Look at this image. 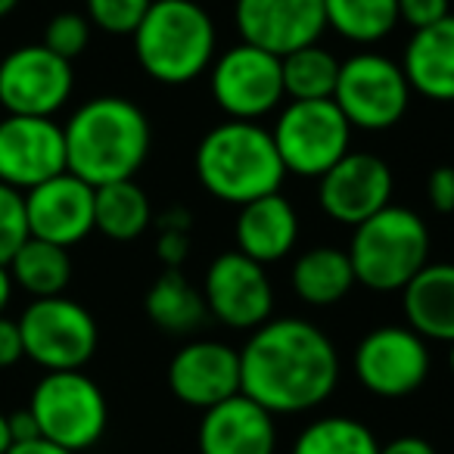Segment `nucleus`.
I'll use <instances>...</instances> for the list:
<instances>
[{
  "label": "nucleus",
  "mask_w": 454,
  "mask_h": 454,
  "mask_svg": "<svg viewBox=\"0 0 454 454\" xmlns=\"http://www.w3.org/2000/svg\"><path fill=\"white\" fill-rule=\"evenodd\" d=\"M168 389L177 402L200 411L240 395V352L218 340L187 342L168 364Z\"/></svg>",
  "instance_id": "17"
},
{
  "label": "nucleus",
  "mask_w": 454,
  "mask_h": 454,
  "mask_svg": "<svg viewBox=\"0 0 454 454\" xmlns=\"http://www.w3.org/2000/svg\"><path fill=\"white\" fill-rule=\"evenodd\" d=\"M16 4H20V0H0V20H4V16H10L16 10Z\"/></svg>",
  "instance_id": "42"
},
{
  "label": "nucleus",
  "mask_w": 454,
  "mask_h": 454,
  "mask_svg": "<svg viewBox=\"0 0 454 454\" xmlns=\"http://www.w3.org/2000/svg\"><path fill=\"white\" fill-rule=\"evenodd\" d=\"M22 358H26V348H22L20 321H10V317L0 315V371L20 364Z\"/></svg>",
  "instance_id": "36"
},
{
  "label": "nucleus",
  "mask_w": 454,
  "mask_h": 454,
  "mask_svg": "<svg viewBox=\"0 0 454 454\" xmlns=\"http://www.w3.org/2000/svg\"><path fill=\"white\" fill-rule=\"evenodd\" d=\"M237 253L249 255L259 265H271L293 253L299 240V215L280 193L262 196L240 206L237 215Z\"/></svg>",
  "instance_id": "20"
},
{
  "label": "nucleus",
  "mask_w": 454,
  "mask_h": 454,
  "mask_svg": "<svg viewBox=\"0 0 454 454\" xmlns=\"http://www.w3.org/2000/svg\"><path fill=\"white\" fill-rule=\"evenodd\" d=\"M28 411L35 414L41 439L82 454L103 439L109 404L103 389L82 371L44 373L35 386Z\"/></svg>",
  "instance_id": "6"
},
{
  "label": "nucleus",
  "mask_w": 454,
  "mask_h": 454,
  "mask_svg": "<svg viewBox=\"0 0 454 454\" xmlns=\"http://www.w3.org/2000/svg\"><path fill=\"white\" fill-rule=\"evenodd\" d=\"M286 175L321 177L352 144V125L333 100H290L271 131Z\"/></svg>",
  "instance_id": "7"
},
{
  "label": "nucleus",
  "mask_w": 454,
  "mask_h": 454,
  "mask_svg": "<svg viewBox=\"0 0 454 454\" xmlns=\"http://www.w3.org/2000/svg\"><path fill=\"white\" fill-rule=\"evenodd\" d=\"M153 0H88V22L109 35H134Z\"/></svg>",
  "instance_id": "31"
},
{
  "label": "nucleus",
  "mask_w": 454,
  "mask_h": 454,
  "mask_svg": "<svg viewBox=\"0 0 454 454\" xmlns=\"http://www.w3.org/2000/svg\"><path fill=\"white\" fill-rule=\"evenodd\" d=\"M427 200L435 212L451 215L454 212V168L451 165H439L429 171L427 177Z\"/></svg>",
  "instance_id": "35"
},
{
  "label": "nucleus",
  "mask_w": 454,
  "mask_h": 454,
  "mask_svg": "<svg viewBox=\"0 0 454 454\" xmlns=\"http://www.w3.org/2000/svg\"><path fill=\"white\" fill-rule=\"evenodd\" d=\"M348 262L355 284L377 293L404 290L429 265L427 221L411 208L386 206L355 227Z\"/></svg>",
  "instance_id": "5"
},
{
  "label": "nucleus",
  "mask_w": 454,
  "mask_h": 454,
  "mask_svg": "<svg viewBox=\"0 0 454 454\" xmlns=\"http://www.w3.org/2000/svg\"><path fill=\"white\" fill-rule=\"evenodd\" d=\"M448 371H451V377H454V342L448 346Z\"/></svg>",
  "instance_id": "43"
},
{
  "label": "nucleus",
  "mask_w": 454,
  "mask_h": 454,
  "mask_svg": "<svg viewBox=\"0 0 454 454\" xmlns=\"http://www.w3.org/2000/svg\"><path fill=\"white\" fill-rule=\"evenodd\" d=\"M202 299L212 317L231 330H259L271 321L274 290L265 265L243 253H221L208 265Z\"/></svg>",
  "instance_id": "13"
},
{
  "label": "nucleus",
  "mask_w": 454,
  "mask_h": 454,
  "mask_svg": "<svg viewBox=\"0 0 454 454\" xmlns=\"http://www.w3.org/2000/svg\"><path fill=\"white\" fill-rule=\"evenodd\" d=\"M402 72L411 94L435 103H454V16L414 32L404 47Z\"/></svg>",
  "instance_id": "21"
},
{
  "label": "nucleus",
  "mask_w": 454,
  "mask_h": 454,
  "mask_svg": "<svg viewBox=\"0 0 454 454\" xmlns=\"http://www.w3.org/2000/svg\"><path fill=\"white\" fill-rule=\"evenodd\" d=\"M32 237L26 215V193L0 184V265H10L16 253Z\"/></svg>",
  "instance_id": "30"
},
{
  "label": "nucleus",
  "mask_w": 454,
  "mask_h": 454,
  "mask_svg": "<svg viewBox=\"0 0 454 454\" xmlns=\"http://www.w3.org/2000/svg\"><path fill=\"white\" fill-rule=\"evenodd\" d=\"M7 271L13 278V286H22L28 296L51 299V296H63L66 286H69L72 259H69V249L28 237L26 247L10 259Z\"/></svg>",
  "instance_id": "26"
},
{
  "label": "nucleus",
  "mask_w": 454,
  "mask_h": 454,
  "mask_svg": "<svg viewBox=\"0 0 454 454\" xmlns=\"http://www.w3.org/2000/svg\"><path fill=\"white\" fill-rule=\"evenodd\" d=\"M7 423H10V439H13V445H20V442L41 439L38 420H35V414H32V411H28V408H22V411H13V414H7Z\"/></svg>",
  "instance_id": "37"
},
{
  "label": "nucleus",
  "mask_w": 454,
  "mask_h": 454,
  "mask_svg": "<svg viewBox=\"0 0 454 454\" xmlns=\"http://www.w3.org/2000/svg\"><path fill=\"white\" fill-rule=\"evenodd\" d=\"M355 286V271L348 253L333 247H315L302 253L293 265V293L305 305L327 309L348 296Z\"/></svg>",
  "instance_id": "23"
},
{
  "label": "nucleus",
  "mask_w": 454,
  "mask_h": 454,
  "mask_svg": "<svg viewBox=\"0 0 454 454\" xmlns=\"http://www.w3.org/2000/svg\"><path fill=\"white\" fill-rule=\"evenodd\" d=\"M327 26L355 44H377L398 26V0H324Z\"/></svg>",
  "instance_id": "27"
},
{
  "label": "nucleus",
  "mask_w": 454,
  "mask_h": 454,
  "mask_svg": "<svg viewBox=\"0 0 454 454\" xmlns=\"http://www.w3.org/2000/svg\"><path fill=\"white\" fill-rule=\"evenodd\" d=\"M215 22L196 0H153L134 32L137 63L159 84H190L215 63Z\"/></svg>",
  "instance_id": "4"
},
{
  "label": "nucleus",
  "mask_w": 454,
  "mask_h": 454,
  "mask_svg": "<svg viewBox=\"0 0 454 454\" xmlns=\"http://www.w3.org/2000/svg\"><path fill=\"white\" fill-rule=\"evenodd\" d=\"M66 171L90 187L134 181L150 156L153 131L144 109L125 97H94L63 128Z\"/></svg>",
  "instance_id": "2"
},
{
  "label": "nucleus",
  "mask_w": 454,
  "mask_h": 454,
  "mask_svg": "<svg viewBox=\"0 0 454 454\" xmlns=\"http://www.w3.org/2000/svg\"><path fill=\"white\" fill-rule=\"evenodd\" d=\"M156 255L165 268L177 271L190 255V212L184 208H171L159 218V240Z\"/></svg>",
  "instance_id": "33"
},
{
  "label": "nucleus",
  "mask_w": 454,
  "mask_h": 454,
  "mask_svg": "<svg viewBox=\"0 0 454 454\" xmlns=\"http://www.w3.org/2000/svg\"><path fill=\"white\" fill-rule=\"evenodd\" d=\"M340 59L324 47L311 44L293 51L280 59L284 69V94L290 100H333L336 78H340Z\"/></svg>",
  "instance_id": "29"
},
{
  "label": "nucleus",
  "mask_w": 454,
  "mask_h": 454,
  "mask_svg": "<svg viewBox=\"0 0 454 454\" xmlns=\"http://www.w3.org/2000/svg\"><path fill=\"white\" fill-rule=\"evenodd\" d=\"M317 202L324 215L348 227H358L371 215L392 206V171L373 153H346L327 175L317 177Z\"/></svg>",
  "instance_id": "16"
},
{
  "label": "nucleus",
  "mask_w": 454,
  "mask_h": 454,
  "mask_svg": "<svg viewBox=\"0 0 454 454\" xmlns=\"http://www.w3.org/2000/svg\"><path fill=\"white\" fill-rule=\"evenodd\" d=\"M13 439H10V423H7V414L0 411V454H7Z\"/></svg>",
  "instance_id": "41"
},
{
  "label": "nucleus",
  "mask_w": 454,
  "mask_h": 454,
  "mask_svg": "<svg viewBox=\"0 0 454 454\" xmlns=\"http://www.w3.org/2000/svg\"><path fill=\"white\" fill-rule=\"evenodd\" d=\"M212 97L234 121H255L284 103L280 57L237 44L212 63Z\"/></svg>",
  "instance_id": "11"
},
{
  "label": "nucleus",
  "mask_w": 454,
  "mask_h": 454,
  "mask_svg": "<svg viewBox=\"0 0 454 454\" xmlns=\"http://www.w3.org/2000/svg\"><path fill=\"white\" fill-rule=\"evenodd\" d=\"M26 215L35 240L69 249L94 231V187L63 171L28 190Z\"/></svg>",
  "instance_id": "18"
},
{
  "label": "nucleus",
  "mask_w": 454,
  "mask_h": 454,
  "mask_svg": "<svg viewBox=\"0 0 454 454\" xmlns=\"http://www.w3.org/2000/svg\"><path fill=\"white\" fill-rule=\"evenodd\" d=\"M196 448L200 454H274L278 451L274 414L240 392L202 411Z\"/></svg>",
  "instance_id": "19"
},
{
  "label": "nucleus",
  "mask_w": 454,
  "mask_h": 454,
  "mask_svg": "<svg viewBox=\"0 0 454 454\" xmlns=\"http://www.w3.org/2000/svg\"><path fill=\"white\" fill-rule=\"evenodd\" d=\"M336 383L333 340L302 317L265 321L240 348V392L274 417L317 408L333 395Z\"/></svg>",
  "instance_id": "1"
},
{
  "label": "nucleus",
  "mask_w": 454,
  "mask_h": 454,
  "mask_svg": "<svg viewBox=\"0 0 454 454\" xmlns=\"http://www.w3.org/2000/svg\"><path fill=\"white\" fill-rule=\"evenodd\" d=\"M196 177L221 202L247 206L280 193L286 168L278 156L271 131L255 121H224L196 146Z\"/></svg>",
  "instance_id": "3"
},
{
  "label": "nucleus",
  "mask_w": 454,
  "mask_h": 454,
  "mask_svg": "<svg viewBox=\"0 0 454 454\" xmlns=\"http://www.w3.org/2000/svg\"><path fill=\"white\" fill-rule=\"evenodd\" d=\"M290 454H380V442L367 423L355 417H317L296 435Z\"/></svg>",
  "instance_id": "28"
},
{
  "label": "nucleus",
  "mask_w": 454,
  "mask_h": 454,
  "mask_svg": "<svg viewBox=\"0 0 454 454\" xmlns=\"http://www.w3.org/2000/svg\"><path fill=\"white\" fill-rule=\"evenodd\" d=\"M7 454H75L69 448H59L47 439H32V442H20V445H10Z\"/></svg>",
  "instance_id": "39"
},
{
  "label": "nucleus",
  "mask_w": 454,
  "mask_h": 454,
  "mask_svg": "<svg viewBox=\"0 0 454 454\" xmlns=\"http://www.w3.org/2000/svg\"><path fill=\"white\" fill-rule=\"evenodd\" d=\"M153 221L150 196L134 181H115L94 187V231L109 240H137Z\"/></svg>",
  "instance_id": "24"
},
{
  "label": "nucleus",
  "mask_w": 454,
  "mask_h": 454,
  "mask_svg": "<svg viewBox=\"0 0 454 454\" xmlns=\"http://www.w3.org/2000/svg\"><path fill=\"white\" fill-rule=\"evenodd\" d=\"M448 13V0H398V22H408L414 32L442 22Z\"/></svg>",
  "instance_id": "34"
},
{
  "label": "nucleus",
  "mask_w": 454,
  "mask_h": 454,
  "mask_svg": "<svg viewBox=\"0 0 454 454\" xmlns=\"http://www.w3.org/2000/svg\"><path fill=\"white\" fill-rule=\"evenodd\" d=\"M333 103L358 131H386L408 113L411 84L389 57L358 53L340 66Z\"/></svg>",
  "instance_id": "9"
},
{
  "label": "nucleus",
  "mask_w": 454,
  "mask_h": 454,
  "mask_svg": "<svg viewBox=\"0 0 454 454\" xmlns=\"http://www.w3.org/2000/svg\"><path fill=\"white\" fill-rule=\"evenodd\" d=\"M408 327L423 340L454 342V265L429 262L402 290Z\"/></svg>",
  "instance_id": "22"
},
{
  "label": "nucleus",
  "mask_w": 454,
  "mask_h": 454,
  "mask_svg": "<svg viewBox=\"0 0 454 454\" xmlns=\"http://www.w3.org/2000/svg\"><path fill=\"white\" fill-rule=\"evenodd\" d=\"M66 171V134L53 119H0V184L28 193Z\"/></svg>",
  "instance_id": "14"
},
{
  "label": "nucleus",
  "mask_w": 454,
  "mask_h": 454,
  "mask_svg": "<svg viewBox=\"0 0 454 454\" xmlns=\"http://www.w3.org/2000/svg\"><path fill=\"white\" fill-rule=\"evenodd\" d=\"M380 454H439L433 442L420 439V435H398V439L380 445Z\"/></svg>",
  "instance_id": "38"
},
{
  "label": "nucleus",
  "mask_w": 454,
  "mask_h": 454,
  "mask_svg": "<svg viewBox=\"0 0 454 454\" xmlns=\"http://www.w3.org/2000/svg\"><path fill=\"white\" fill-rule=\"evenodd\" d=\"M10 296H13V278H10L7 265H0V315L10 305Z\"/></svg>",
  "instance_id": "40"
},
{
  "label": "nucleus",
  "mask_w": 454,
  "mask_h": 454,
  "mask_svg": "<svg viewBox=\"0 0 454 454\" xmlns=\"http://www.w3.org/2000/svg\"><path fill=\"white\" fill-rule=\"evenodd\" d=\"M90 22L82 13H57L44 28V47L63 59H75L88 51Z\"/></svg>",
  "instance_id": "32"
},
{
  "label": "nucleus",
  "mask_w": 454,
  "mask_h": 454,
  "mask_svg": "<svg viewBox=\"0 0 454 454\" xmlns=\"http://www.w3.org/2000/svg\"><path fill=\"white\" fill-rule=\"evenodd\" d=\"M144 305H146V317L159 330H165V333H190L208 315L202 293L181 271H171V268H165L153 280Z\"/></svg>",
  "instance_id": "25"
},
{
  "label": "nucleus",
  "mask_w": 454,
  "mask_h": 454,
  "mask_svg": "<svg viewBox=\"0 0 454 454\" xmlns=\"http://www.w3.org/2000/svg\"><path fill=\"white\" fill-rule=\"evenodd\" d=\"M75 88L72 63L44 44L16 47L0 59V106L7 115L53 119V113L69 103Z\"/></svg>",
  "instance_id": "10"
},
{
  "label": "nucleus",
  "mask_w": 454,
  "mask_h": 454,
  "mask_svg": "<svg viewBox=\"0 0 454 454\" xmlns=\"http://www.w3.org/2000/svg\"><path fill=\"white\" fill-rule=\"evenodd\" d=\"M234 20L243 44H253L280 59L317 44L327 28L324 0H237Z\"/></svg>",
  "instance_id": "15"
},
{
  "label": "nucleus",
  "mask_w": 454,
  "mask_h": 454,
  "mask_svg": "<svg viewBox=\"0 0 454 454\" xmlns=\"http://www.w3.org/2000/svg\"><path fill=\"white\" fill-rule=\"evenodd\" d=\"M361 386L380 398H404L427 383L429 348L411 327H377L355 348Z\"/></svg>",
  "instance_id": "12"
},
{
  "label": "nucleus",
  "mask_w": 454,
  "mask_h": 454,
  "mask_svg": "<svg viewBox=\"0 0 454 454\" xmlns=\"http://www.w3.org/2000/svg\"><path fill=\"white\" fill-rule=\"evenodd\" d=\"M26 358L47 373L82 371L97 352V321L84 305L66 296L35 299L20 317Z\"/></svg>",
  "instance_id": "8"
}]
</instances>
